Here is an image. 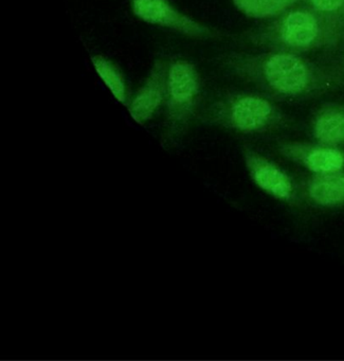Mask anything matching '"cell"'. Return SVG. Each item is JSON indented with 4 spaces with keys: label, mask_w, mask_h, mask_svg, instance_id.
Instances as JSON below:
<instances>
[{
    "label": "cell",
    "mask_w": 344,
    "mask_h": 361,
    "mask_svg": "<svg viewBox=\"0 0 344 361\" xmlns=\"http://www.w3.org/2000/svg\"><path fill=\"white\" fill-rule=\"evenodd\" d=\"M314 136L321 145L335 147L344 145L343 111H323L314 121Z\"/></svg>",
    "instance_id": "10"
},
{
    "label": "cell",
    "mask_w": 344,
    "mask_h": 361,
    "mask_svg": "<svg viewBox=\"0 0 344 361\" xmlns=\"http://www.w3.org/2000/svg\"><path fill=\"white\" fill-rule=\"evenodd\" d=\"M266 79L283 94H297L309 82V71L300 59L289 54H276L265 65Z\"/></svg>",
    "instance_id": "7"
},
{
    "label": "cell",
    "mask_w": 344,
    "mask_h": 361,
    "mask_svg": "<svg viewBox=\"0 0 344 361\" xmlns=\"http://www.w3.org/2000/svg\"><path fill=\"white\" fill-rule=\"evenodd\" d=\"M301 187L304 198L317 208L344 207V169L328 174L312 175Z\"/></svg>",
    "instance_id": "8"
},
{
    "label": "cell",
    "mask_w": 344,
    "mask_h": 361,
    "mask_svg": "<svg viewBox=\"0 0 344 361\" xmlns=\"http://www.w3.org/2000/svg\"><path fill=\"white\" fill-rule=\"evenodd\" d=\"M312 3L317 9L329 12L339 9L343 5L344 0H312Z\"/></svg>",
    "instance_id": "13"
},
{
    "label": "cell",
    "mask_w": 344,
    "mask_h": 361,
    "mask_svg": "<svg viewBox=\"0 0 344 361\" xmlns=\"http://www.w3.org/2000/svg\"><path fill=\"white\" fill-rule=\"evenodd\" d=\"M202 80L196 67L185 59L168 63L166 81V128L168 138H176L187 128L199 102Z\"/></svg>",
    "instance_id": "1"
},
{
    "label": "cell",
    "mask_w": 344,
    "mask_h": 361,
    "mask_svg": "<svg viewBox=\"0 0 344 361\" xmlns=\"http://www.w3.org/2000/svg\"><path fill=\"white\" fill-rule=\"evenodd\" d=\"M297 0H233L234 5L245 16L264 18L276 16L290 7Z\"/></svg>",
    "instance_id": "12"
},
{
    "label": "cell",
    "mask_w": 344,
    "mask_h": 361,
    "mask_svg": "<svg viewBox=\"0 0 344 361\" xmlns=\"http://www.w3.org/2000/svg\"><path fill=\"white\" fill-rule=\"evenodd\" d=\"M130 8L135 16L152 26L161 27L191 39L214 37L210 28L177 9L170 0H130Z\"/></svg>",
    "instance_id": "2"
},
{
    "label": "cell",
    "mask_w": 344,
    "mask_h": 361,
    "mask_svg": "<svg viewBox=\"0 0 344 361\" xmlns=\"http://www.w3.org/2000/svg\"><path fill=\"white\" fill-rule=\"evenodd\" d=\"M283 39L293 47H305L318 35L316 18L307 12H293L285 18L283 24Z\"/></svg>",
    "instance_id": "9"
},
{
    "label": "cell",
    "mask_w": 344,
    "mask_h": 361,
    "mask_svg": "<svg viewBox=\"0 0 344 361\" xmlns=\"http://www.w3.org/2000/svg\"><path fill=\"white\" fill-rule=\"evenodd\" d=\"M219 119L238 132H261L271 124L274 109L263 99L240 97L228 103L223 111H219Z\"/></svg>",
    "instance_id": "5"
},
{
    "label": "cell",
    "mask_w": 344,
    "mask_h": 361,
    "mask_svg": "<svg viewBox=\"0 0 344 361\" xmlns=\"http://www.w3.org/2000/svg\"><path fill=\"white\" fill-rule=\"evenodd\" d=\"M92 65L101 79L104 82L111 94L118 101L126 104V82L119 67L103 56H94L92 58Z\"/></svg>",
    "instance_id": "11"
},
{
    "label": "cell",
    "mask_w": 344,
    "mask_h": 361,
    "mask_svg": "<svg viewBox=\"0 0 344 361\" xmlns=\"http://www.w3.org/2000/svg\"><path fill=\"white\" fill-rule=\"evenodd\" d=\"M242 156L249 177L261 191L285 204L299 202L297 185L276 162L248 147H245Z\"/></svg>",
    "instance_id": "3"
},
{
    "label": "cell",
    "mask_w": 344,
    "mask_h": 361,
    "mask_svg": "<svg viewBox=\"0 0 344 361\" xmlns=\"http://www.w3.org/2000/svg\"><path fill=\"white\" fill-rule=\"evenodd\" d=\"M168 68V63L166 60H156L142 85L130 101L128 111L133 119L138 123H147L164 105Z\"/></svg>",
    "instance_id": "4"
},
{
    "label": "cell",
    "mask_w": 344,
    "mask_h": 361,
    "mask_svg": "<svg viewBox=\"0 0 344 361\" xmlns=\"http://www.w3.org/2000/svg\"><path fill=\"white\" fill-rule=\"evenodd\" d=\"M280 152L286 159L312 175L328 174L344 169V153L339 147L293 143L283 145Z\"/></svg>",
    "instance_id": "6"
}]
</instances>
